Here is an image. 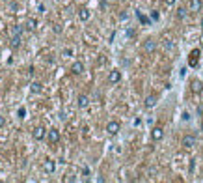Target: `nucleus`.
Returning <instances> with one entry per match:
<instances>
[{"label": "nucleus", "instance_id": "nucleus-1", "mask_svg": "<svg viewBox=\"0 0 203 183\" xmlns=\"http://www.w3.org/2000/svg\"><path fill=\"white\" fill-rule=\"evenodd\" d=\"M199 56H201L199 49L190 51V54H188V66H190V67H198V64H199Z\"/></svg>", "mask_w": 203, "mask_h": 183}, {"label": "nucleus", "instance_id": "nucleus-2", "mask_svg": "<svg viewBox=\"0 0 203 183\" xmlns=\"http://www.w3.org/2000/svg\"><path fill=\"white\" fill-rule=\"evenodd\" d=\"M119 129H121V125H119V122H116V120H112V122L106 123V133H108L110 136L117 135V133H119Z\"/></svg>", "mask_w": 203, "mask_h": 183}, {"label": "nucleus", "instance_id": "nucleus-3", "mask_svg": "<svg viewBox=\"0 0 203 183\" xmlns=\"http://www.w3.org/2000/svg\"><path fill=\"white\" fill-rule=\"evenodd\" d=\"M181 146H183L185 149L194 148V146H196V136H192V135H185V136H183V140H181Z\"/></svg>", "mask_w": 203, "mask_h": 183}, {"label": "nucleus", "instance_id": "nucleus-4", "mask_svg": "<svg viewBox=\"0 0 203 183\" xmlns=\"http://www.w3.org/2000/svg\"><path fill=\"white\" fill-rule=\"evenodd\" d=\"M47 140L50 144H56L60 140V131H58V129H49V131H47Z\"/></svg>", "mask_w": 203, "mask_h": 183}, {"label": "nucleus", "instance_id": "nucleus-5", "mask_svg": "<svg viewBox=\"0 0 203 183\" xmlns=\"http://www.w3.org/2000/svg\"><path fill=\"white\" fill-rule=\"evenodd\" d=\"M162 136H164V129H162V127H153V129H151V138H153L155 142L162 140Z\"/></svg>", "mask_w": 203, "mask_h": 183}, {"label": "nucleus", "instance_id": "nucleus-6", "mask_svg": "<svg viewBox=\"0 0 203 183\" xmlns=\"http://www.w3.org/2000/svg\"><path fill=\"white\" fill-rule=\"evenodd\" d=\"M121 80V71L119 69H112L110 75H108V82L110 84H116V82H119Z\"/></svg>", "mask_w": 203, "mask_h": 183}, {"label": "nucleus", "instance_id": "nucleus-7", "mask_svg": "<svg viewBox=\"0 0 203 183\" xmlns=\"http://www.w3.org/2000/svg\"><path fill=\"white\" fill-rule=\"evenodd\" d=\"M201 8H203V4H201V0H190V2H188V11H192V13H196V11H199Z\"/></svg>", "mask_w": 203, "mask_h": 183}, {"label": "nucleus", "instance_id": "nucleus-8", "mask_svg": "<svg viewBox=\"0 0 203 183\" xmlns=\"http://www.w3.org/2000/svg\"><path fill=\"white\" fill-rule=\"evenodd\" d=\"M155 49H157V41L155 39H145V43H144V51L145 52H155Z\"/></svg>", "mask_w": 203, "mask_h": 183}, {"label": "nucleus", "instance_id": "nucleus-9", "mask_svg": "<svg viewBox=\"0 0 203 183\" xmlns=\"http://www.w3.org/2000/svg\"><path fill=\"white\" fill-rule=\"evenodd\" d=\"M32 136H34V140H43V138L47 136V133H45L43 127H36L34 133H32Z\"/></svg>", "mask_w": 203, "mask_h": 183}, {"label": "nucleus", "instance_id": "nucleus-10", "mask_svg": "<svg viewBox=\"0 0 203 183\" xmlns=\"http://www.w3.org/2000/svg\"><path fill=\"white\" fill-rule=\"evenodd\" d=\"M190 90L194 92V93H199V92L203 90V82H201V80H198V79H194V80L190 82Z\"/></svg>", "mask_w": 203, "mask_h": 183}, {"label": "nucleus", "instance_id": "nucleus-11", "mask_svg": "<svg viewBox=\"0 0 203 183\" xmlns=\"http://www.w3.org/2000/svg\"><path fill=\"white\" fill-rule=\"evenodd\" d=\"M71 73H75V75L84 73V64H82V62H75L73 66H71Z\"/></svg>", "mask_w": 203, "mask_h": 183}, {"label": "nucleus", "instance_id": "nucleus-12", "mask_svg": "<svg viewBox=\"0 0 203 183\" xmlns=\"http://www.w3.org/2000/svg\"><path fill=\"white\" fill-rule=\"evenodd\" d=\"M144 105H145V109H153V106L157 105V95H147Z\"/></svg>", "mask_w": 203, "mask_h": 183}, {"label": "nucleus", "instance_id": "nucleus-13", "mask_svg": "<svg viewBox=\"0 0 203 183\" xmlns=\"http://www.w3.org/2000/svg\"><path fill=\"white\" fill-rule=\"evenodd\" d=\"M45 172H47V174H52V172H54V168H56V165H54V161H52V159H47L45 161Z\"/></svg>", "mask_w": 203, "mask_h": 183}, {"label": "nucleus", "instance_id": "nucleus-14", "mask_svg": "<svg viewBox=\"0 0 203 183\" xmlns=\"http://www.w3.org/2000/svg\"><path fill=\"white\" fill-rule=\"evenodd\" d=\"M30 90H32V93H41V92H43V84L34 80V82L30 84Z\"/></svg>", "mask_w": 203, "mask_h": 183}, {"label": "nucleus", "instance_id": "nucleus-15", "mask_svg": "<svg viewBox=\"0 0 203 183\" xmlns=\"http://www.w3.org/2000/svg\"><path fill=\"white\" fill-rule=\"evenodd\" d=\"M91 17V13H90V9H86V8H82V9H78V19L80 21H88Z\"/></svg>", "mask_w": 203, "mask_h": 183}, {"label": "nucleus", "instance_id": "nucleus-16", "mask_svg": "<svg viewBox=\"0 0 203 183\" xmlns=\"http://www.w3.org/2000/svg\"><path fill=\"white\" fill-rule=\"evenodd\" d=\"M88 105H90V97H88V95H78V106H80V109H86Z\"/></svg>", "mask_w": 203, "mask_h": 183}, {"label": "nucleus", "instance_id": "nucleus-17", "mask_svg": "<svg viewBox=\"0 0 203 183\" xmlns=\"http://www.w3.org/2000/svg\"><path fill=\"white\" fill-rule=\"evenodd\" d=\"M21 45V34H13L11 38V47H19Z\"/></svg>", "mask_w": 203, "mask_h": 183}, {"label": "nucleus", "instance_id": "nucleus-18", "mask_svg": "<svg viewBox=\"0 0 203 183\" xmlns=\"http://www.w3.org/2000/svg\"><path fill=\"white\" fill-rule=\"evenodd\" d=\"M186 11H188V9L179 8V9H177V17H179V19H185V17H186Z\"/></svg>", "mask_w": 203, "mask_h": 183}, {"label": "nucleus", "instance_id": "nucleus-19", "mask_svg": "<svg viewBox=\"0 0 203 183\" xmlns=\"http://www.w3.org/2000/svg\"><path fill=\"white\" fill-rule=\"evenodd\" d=\"M36 25H37V21H36V19H30V21H28V28H30V30H34V28H36Z\"/></svg>", "mask_w": 203, "mask_h": 183}, {"label": "nucleus", "instance_id": "nucleus-20", "mask_svg": "<svg viewBox=\"0 0 203 183\" xmlns=\"http://www.w3.org/2000/svg\"><path fill=\"white\" fill-rule=\"evenodd\" d=\"M164 47L166 49H173V41L172 39H164Z\"/></svg>", "mask_w": 203, "mask_h": 183}, {"label": "nucleus", "instance_id": "nucleus-21", "mask_svg": "<svg viewBox=\"0 0 203 183\" xmlns=\"http://www.w3.org/2000/svg\"><path fill=\"white\" fill-rule=\"evenodd\" d=\"M136 15H138V19H140V21H142L144 25H147V23H149V21H147V17H144V15H142L140 11H136Z\"/></svg>", "mask_w": 203, "mask_h": 183}, {"label": "nucleus", "instance_id": "nucleus-22", "mask_svg": "<svg viewBox=\"0 0 203 183\" xmlns=\"http://www.w3.org/2000/svg\"><path fill=\"white\" fill-rule=\"evenodd\" d=\"M24 116H26V109L21 106V109H19V118H24Z\"/></svg>", "mask_w": 203, "mask_h": 183}, {"label": "nucleus", "instance_id": "nucleus-23", "mask_svg": "<svg viewBox=\"0 0 203 183\" xmlns=\"http://www.w3.org/2000/svg\"><path fill=\"white\" fill-rule=\"evenodd\" d=\"M62 54H63V56H71V54H73V51H71V49H63Z\"/></svg>", "mask_w": 203, "mask_h": 183}, {"label": "nucleus", "instance_id": "nucleus-24", "mask_svg": "<svg viewBox=\"0 0 203 183\" xmlns=\"http://www.w3.org/2000/svg\"><path fill=\"white\" fill-rule=\"evenodd\" d=\"M151 19L153 21H158V11H151Z\"/></svg>", "mask_w": 203, "mask_h": 183}, {"label": "nucleus", "instance_id": "nucleus-25", "mask_svg": "<svg viewBox=\"0 0 203 183\" xmlns=\"http://www.w3.org/2000/svg\"><path fill=\"white\" fill-rule=\"evenodd\" d=\"M164 2H166V6H173L177 0H164Z\"/></svg>", "mask_w": 203, "mask_h": 183}, {"label": "nucleus", "instance_id": "nucleus-26", "mask_svg": "<svg viewBox=\"0 0 203 183\" xmlns=\"http://www.w3.org/2000/svg\"><path fill=\"white\" fill-rule=\"evenodd\" d=\"M4 123H6V120H4V116H2V114H0V129H2V127H4Z\"/></svg>", "mask_w": 203, "mask_h": 183}, {"label": "nucleus", "instance_id": "nucleus-27", "mask_svg": "<svg viewBox=\"0 0 203 183\" xmlns=\"http://www.w3.org/2000/svg\"><path fill=\"white\" fill-rule=\"evenodd\" d=\"M37 9H39V13H45V6H43V4H39V8H37Z\"/></svg>", "mask_w": 203, "mask_h": 183}, {"label": "nucleus", "instance_id": "nucleus-28", "mask_svg": "<svg viewBox=\"0 0 203 183\" xmlns=\"http://www.w3.org/2000/svg\"><path fill=\"white\" fill-rule=\"evenodd\" d=\"M201 129H203V123H201Z\"/></svg>", "mask_w": 203, "mask_h": 183}]
</instances>
